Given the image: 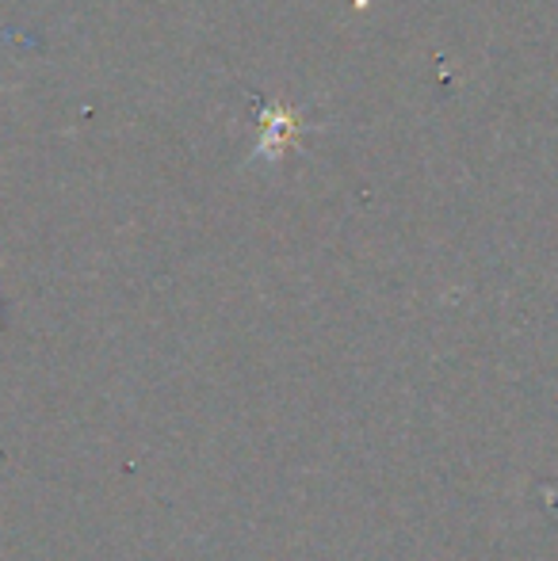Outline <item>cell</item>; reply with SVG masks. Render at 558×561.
<instances>
[{
	"label": "cell",
	"mask_w": 558,
	"mask_h": 561,
	"mask_svg": "<svg viewBox=\"0 0 558 561\" xmlns=\"http://www.w3.org/2000/svg\"><path fill=\"white\" fill-rule=\"evenodd\" d=\"M257 123H261V141L253 149V161H276L291 146H298L306 134V118L287 104H269L257 96Z\"/></svg>",
	"instance_id": "6da1fadb"
}]
</instances>
